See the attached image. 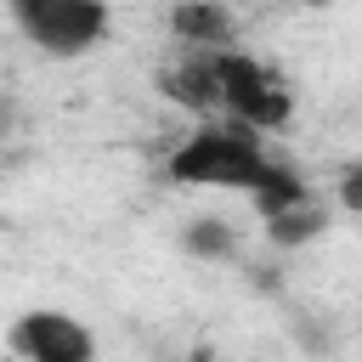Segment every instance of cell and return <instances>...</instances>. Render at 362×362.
I'll list each match as a JSON object with an SVG mask.
<instances>
[{
  "label": "cell",
  "instance_id": "obj_5",
  "mask_svg": "<svg viewBox=\"0 0 362 362\" xmlns=\"http://www.w3.org/2000/svg\"><path fill=\"white\" fill-rule=\"evenodd\" d=\"M158 90H164L175 107L198 113V119L221 113V90H215V51L181 45V57H175L170 68H158Z\"/></svg>",
  "mask_w": 362,
  "mask_h": 362
},
{
  "label": "cell",
  "instance_id": "obj_2",
  "mask_svg": "<svg viewBox=\"0 0 362 362\" xmlns=\"http://www.w3.org/2000/svg\"><path fill=\"white\" fill-rule=\"evenodd\" d=\"M215 90H221V113L226 119H243L255 130H283L294 119V90L277 68H266L260 57L238 51V45H221L215 51Z\"/></svg>",
  "mask_w": 362,
  "mask_h": 362
},
{
  "label": "cell",
  "instance_id": "obj_10",
  "mask_svg": "<svg viewBox=\"0 0 362 362\" xmlns=\"http://www.w3.org/2000/svg\"><path fill=\"white\" fill-rule=\"evenodd\" d=\"M339 198H345V209H362V164H351V170H345Z\"/></svg>",
  "mask_w": 362,
  "mask_h": 362
},
{
  "label": "cell",
  "instance_id": "obj_6",
  "mask_svg": "<svg viewBox=\"0 0 362 362\" xmlns=\"http://www.w3.org/2000/svg\"><path fill=\"white\" fill-rule=\"evenodd\" d=\"M170 34H175V45L221 51V45L238 40V23H232V11H226L221 0H181V6L170 11Z\"/></svg>",
  "mask_w": 362,
  "mask_h": 362
},
{
  "label": "cell",
  "instance_id": "obj_4",
  "mask_svg": "<svg viewBox=\"0 0 362 362\" xmlns=\"http://www.w3.org/2000/svg\"><path fill=\"white\" fill-rule=\"evenodd\" d=\"M11 351L28 356V362H90L96 334L68 311H28L11 328Z\"/></svg>",
  "mask_w": 362,
  "mask_h": 362
},
{
  "label": "cell",
  "instance_id": "obj_11",
  "mask_svg": "<svg viewBox=\"0 0 362 362\" xmlns=\"http://www.w3.org/2000/svg\"><path fill=\"white\" fill-rule=\"evenodd\" d=\"M300 6H328V0H300Z\"/></svg>",
  "mask_w": 362,
  "mask_h": 362
},
{
  "label": "cell",
  "instance_id": "obj_3",
  "mask_svg": "<svg viewBox=\"0 0 362 362\" xmlns=\"http://www.w3.org/2000/svg\"><path fill=\"white\" fill-rule=\"evenodd\" d=\"M6 11L23 28V40L40 57H57V62L96 51L113 28L107 0H6Z\"/></svg>",
  "mask_w": 362,
  "mask_h": 362
},
{
  "label": "cell",
  "instance_id": "obj_8",
  "mask_svg": "<svg viewBox=\"0 0 362 362\" xmlns=\"http://www.w3.org/2000/svg\"><path fill=\"white\" fill-rule=\"evenodd\" d=\"M181 249L198 255V260H232V255H238V232H232L226 215H198V221H187Z\"/></svg>",
  "mask_w": 362,
  "mask_h": 362
},
{
  "label": "cell",
  "instance_id": "obj_9",
  "mask_svg": "<svg viewBox=\"0 0 362 362\" xmlns=\"http://www.w3.org/2000/svg\"><path fill=\"white\" fill-rule=\"evenodd\" d=\"M305 192H311V187H305V181H300V175H294L288 164H272V170H266V181H260V187H255L249 198H255V209H260V221H266V215H277V209L300 204Z\"/></svg>",
  "mask_w": 362,
  "mask_h": 362
},
{
  "label": "cell",
  "instance_id": "obj_7",
  "mask_svg": "<svg viewBox=\"0 0 362 362\" xmlns=\"http://www.w3.org/2000/svg\"><path fill=\"white\" fill-rule=\"evenodd\" d=\"M322 232H328V209L317 204V192H305L300 204L266 215V238H272L277 249H300V243H311V238H322Z\"/></svg>",
  "mask_w": 362,
  "mask_h": 362
},
{
  "label": "cell",
  "instance_id": "obj_1",
  "mask_svg": "<svg viewBox=\"0 0 362 362\" xmlns=\"http://www.w3.org/2000/svg\"><path fill=\"white\" fill-rule=\"evenodd\" d=\"M266 130L243 124V119H226V113H209L192 136H181V147L170 153V181L175 187H209V192H255L266 181V170L277 164L260 141Z\"/></svg>",
  "mask_w": 362,
  "mask_h": 362
}]
</instances>
